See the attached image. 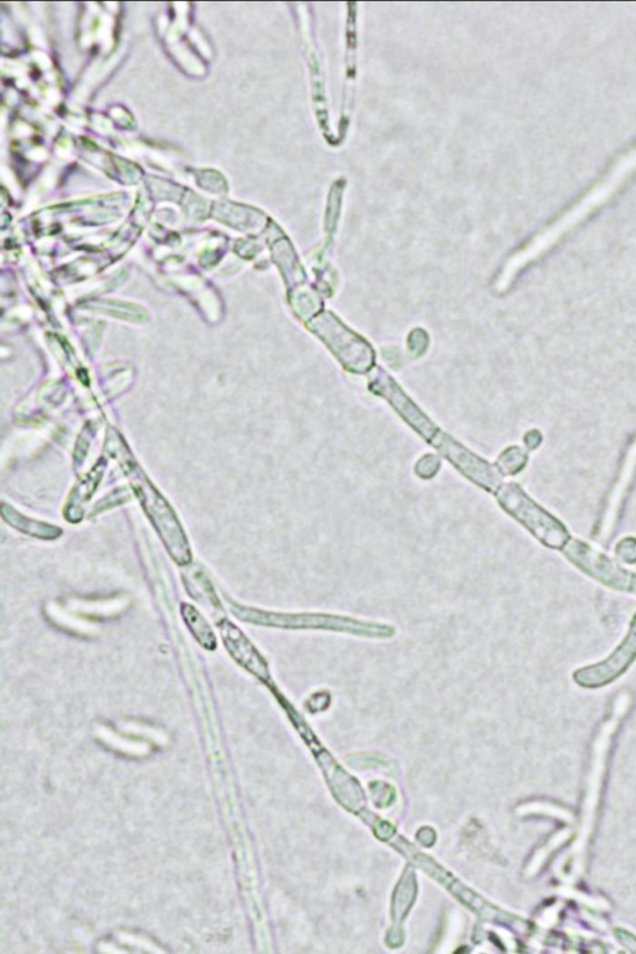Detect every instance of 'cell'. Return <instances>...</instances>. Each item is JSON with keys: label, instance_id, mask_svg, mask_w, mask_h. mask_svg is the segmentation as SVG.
I'll return each mask as SVG.
<instances>
[{"label": "cell", "instance_id": "obj_1", "mask_svg": "<svg viewBox=\"0 0 636 954\" xmlns=\"http://www.w3.org/2000/svg\"><path fill=\"white\" fill-rule=\"evenodd\" d=\"M515 515L543 545L550 548L563 550L566 547L571 536L567 528L562 525L557 518L547 514L541 507L532 504L526 499H518L516 505L512 507Z\"/></svg>", "mask_w": 636, "mask_h": 954}, {"label": "cell", "instance_id": "obj_2", "mask_svg": "<svg viewBox=\"0 0 636 954\" xmlns=\"http://www.w3.org/2000/svg\"><path fill=\"white\" fill-rule=\"evenodd\" d=\"M636 658V614L629 633L609 659L591 668L578 671L577 680L583 685H602L623 673Z\"/></svg>", "mask_w": 636, "mask_h": 954}, {"label": "cell", "instance_id": "obj_3", "mask_svg": "<svg viewBox=\"0 0 636 954\" xmlns=\"http://www.w3.org/2000/svg\"><path fill=\"white\" fill-rule=\"evenodd\" d=\"M588 576L609 588L636 594V574L618 566L603 553L593 559Z\"/></svg>", "mask_w": 636, "mask_h": 954}]
</instances>
